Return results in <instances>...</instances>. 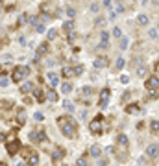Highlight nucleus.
Returning a JSON list of instances; mask_svg holds the SVG:
<instances>
[{"instance_id": "2eb2a0df", "label": "nucleus", "mask_w": 159, "mask_h": 166, "mask_svg": "<svg viewBox=\"0 0 159 166\" xmlns=\"http://www.w3.org/2000/svg\"><path fill=\"white\" fill-rule=\"evenodd\" d=\"M46 80H48L50 87L54 89V87H57V83H59V76H57V74H54V72H48V74H46Z\"/></svg>"}, {"instance_id": "c85d7f7f", "label": "nucleus", "mask_w": 159, "mask_h": 166, "mask_svg": "<svg viewBox=\"0 0 159 166\" xmlns=\"http://www.w3.org/2000/svg\"><path fill=\"white\" fill-rule=\"evenodd\" d=\"M34 28H35V31H37V33H43V31L46 30V28H45V22H39V20L34 24Z\"/></svg>"}, {"instance_id": "f8f14e48", "label": "nucleus", "mask_w": 159, "mask_h": 166, "mask_svg": "<svg viewBox=\"0 0 159 166\" xmlns=\"http://www.w3.org/2000/svg\"><path fill=\"white\" fill-rule=\"evenodd\" d=\"M107 46H109V33L105 31V30H102L100 31V48L105 50Z\"/></svg>"}, {"instance_id": "603ef678", "label": "nucleus", "mask_w": 159, "mask_h": 166, "mask_svg": "<svg viewBox=\"0 0 159 166\" xmlns=\"http://www.w3.org/2000/svg\"><path fill=\"white\" fill-rule=\"evenodd\" d=\"M148 2H150V0H143V4H148Z\"/></svg>"}, {"instance_id": "aec40b11", "label": "nucleus", "mask_w": 159, "mask_h": 166, "mask_svg": "<svg viewBox=\"0 0 159 166\" xmlns=\"http://www.w3.org/2000/svg\"><path fill=\"white\" fill-rule=\"evenodd\" d=\"M137 22H139L141 26H148V24H150V17H148L146 13H141L139 17H137Z\"/></svg>"}, {"instance_id": "9d476101", "label": "nucleus", "mask_w": 159, "mask_h": 166, "mask_svg": "<svg viewBox=\"0 0 159 166\" xmlns=\"http://www.w3.org/2000/svg\"><path fill=\"white\" fill-rule=\"evenodd\" d=\"M28 166H39V155L34 150H28Z\"/></svg>"}, {"instance_id": "f03ea898", "label": "nucleus", "mask_w": 159, "mask_h": 166, "mask_svg": "<svg viewBox=\"0 0 159 166\" xmlns=\"http://www.w3.org/2000/svg\"><path fill=\"white\" fill-rule=\"evenodd\" d=\"M28 74H30V68H28V66H22V65H19V66H15V68H13L11 80H13L15 83H20L22 80H26V77H28Z\"/></svg>"}, {"instance_id": "a211bd4d", "label": "nucleus", "mask_w": 159, "mask_h": 166, "mask_svg": "<svg viewBox=\"0 0 159 166\" xmlns=\"http://www.w3.org/2000/svg\"><path fill=\"white\" fill-rule=\"evenodd\" d=\"M34 96H35V100H37V102L41 103V102H45V92H43V89H41V87H37V89H34Z\"/></svg>"}, {"instance_id": "37998d69", "label": "nucleus", "mask_w": 159, "mask_h": 166, "mask_svg": "<svg viewBox=\"0 0 159 166\" xmlns=\"http://www.w3.org/2000/svg\"><path fill=\"white\" fill-rule=\"evenodd\" d=\"M56 37H57V31H56V30H50V31H48V41L56 39Z\"/></svg>"}, {"instance_id": "4c0bfd02", "label": "nucleus", "mask_w": 159, "mask_h": 166, "mask_svg": "<svg viewBox=\"0 0 159 166\" xmlns=\"http://www.w3.org/2000/svg\"><path fill=\"white\" fill-rule=\"evenodd\" d=\"M148 37H150V39H157V28H150V30H148Z\"/></svg>"}, {"instance_id": "de8ad7c7", "label": "nucleus", "mask_w": 159, "mask_h": 166, "mask_svg": "<svg viewBox=\"0 0 159 166\" xmlns=\"http://www.w3.org/2000/svg\"><path fill=\"white\" fill-rule=\"evenodd\" d=\"M109 19H111V20H113V19H116V13H115V9H111V11H109Z\"/></svg>"}, {"instance_id": "49530a36", "label": "nucleus", "mask_w": 159, "mask_h": 166, "mask_svg": "<svg viewBox=\"0 0 159 166\" xmlns=\"http://www.w3.org/2000/svg\"><path fill=\"white\" fill-rule=\"evenodd\" d=\"M154 70H155V76L159 77V59L155 61V66H154Z\"/></svg>"}, {"instance_id": "cd10ccee", "label": "nucleus", "mask_w": 159, "mask_h": 166, "mask_svg": "<svg viewBox=\"0 0 159 166\" xmlns=\"http://www.w3.org/2000/svg\"><path fill=\"white\" fill-rule=\"evenodd\" d=\"M72 72H74V76H81L83 72H85V68H83V65H76L72 68Z\"/></svg>"}, {"instance_id": "f704fd0d", "label": "nucleus", "mask_w": 159, "mask_h": 166, "mask_svg": "<svg viewBox=\"0 0 159 166\" xmlns=\"http://www.w3.org/2000/svg\"><path fill=\"white\" fill-rule=\"evenodd\" d=\"M89 9H91V13H100V4L98 2H93Z\"/></svg>"}, {"instance_id": "2f4dec72", "label": "nucleus", "mask_w": 159, "mask_h": 166, "mask_svg": "<svg viewBox=\"0 0 159 166\" xmlns=\"http://www.w3.org/2000/svg\"><path fill=\"white\" fill-rule=\"evenodd\" d=\"M139 109H141V107L137 105V103H131V105H128V107H126V113H137Z\"/></svg>"}, {"instance_id": "473e14b6", "label": "nucleus", "mask_w": 159, "mask_h": 166, "mask_svg": "<svg viewBox=\"0 0 159 166\" xmlns=\"http://www.w3.org/2000/svg\"><path fill=\"white\" fill-rule=\"evenodd\" d=\"M65 13H67V17L72 20L74 17H76V9H74V7H67V9H65Z\"/></svg>"}, {"instance_id": "5fc2aeb1", "label": "nucleus", "mask_w": 159, "mask_h": 166, "mask_svg": "<svg viewBox=\"0 0 159 166\" xmlns=\"http://www.w3.org/2000/svg\"><path fill=\"white\" fill-rule=\"evenodd\" d=\"M0 166H7V164H6V162H0Z\"/></svg>"}, {"instance_id": "58836bf2", "label": "nucleus", "mask_w": 159, "mask_h": 166, "mask_svg": "<svg viewBox=\"0 0 159 166\" xmlns=\"http://www.w3.org/2000/svg\"><path fill=\"white\" fill-rule=\"evenodd\" d=\"M128 42H130L128 39H126V37H122V39H120V44H119V46H120V50H126V48H128Z\"/></svg>"}, {"instance_id": "09e8293b", "label": "nucleus", "mask_w": 159, "mask_h": 166, "mask_svg": "<svg viewBox=\"0 0 159 166\" xmlns=\"http://www.w3.org/2000/svg\"><path fill=\"white\" fill-rule=\"evenodd\" d=\"M120 81L122 83H128V76H120Z\"/></svg>"}, {"instance_id": "8fccbe9b", "label": "nucleus", "mask_w": 159, "mask_h": 166, "mask_svg": "<svg viewBox=\"0 0 159 166\" xmlns=\"http://www.w3.org/2000/svg\"><path fill=\"white\" fill-rule=\"evenodd\" d=\"M102 4H104L105 7H109V6H111V0H104V2H102Z\"/></svg>"}, {"instance_id": "c756f323", "label": "nucleus", "mask_w": 159, "mask_h": 166, "mask_svg": "<svg viewBox=\"0 0 159 166\" xmlns=\"http://www.w3.org/2000/svg\"><path fill=\"white\" fill-rule=\"evenodd\" d=\"M17 120H19V124H24V122H26V113H24V109H20V111H19Z\"/></svg>"}, {"instance_id": "b1692460", "label": "nucleus", "mask_w": 159, "mask_h": 166, "mask_svg": "<svg viewBox=\"0 0 159 166\" xmlns=\"http://www.w3.org/2000/svg\"><path fill=\"white\" fill-rule=\"evenodd\" d=\"M9 83V76L6 72H0V87H6Z\"/></svg>"}, {"instance_id": "5701e85b", "label": "nucleus", "mask_w": 159, "mask_h": 166, "mask_svg": "<svg viewBox=\"0 0 159 166\" xmlns=\"http://www.w3.org/2000/svg\"><path fill=\"white\" fill-rule=\"evenodd\" d=\"M124 65H126V59H124V57H116V61H115V70H122Z\"/></svg>"}, {"instance_id": "20e7f679", "label": "nucleus", "mask_w": 159, "mask_h": 166, "mask_svg": "<svg viewBox=\"0 0 159 166\" xmlns=\"http://www.w3.org/2000/svg\"><path fill=\"white\" fill-rule=\"evenodd\" d=\"M89 129H91V133H94V135H96V133H100L102 129H104V120H102V115H98L96 118H94L91 124H89Z\"/></svg>"}, {"instance_id": "72a5a7b5", "label": "nucleus", "mask_w": 159, "mask_h": 166, "mask_svg": "<svg viewBox=\"0 0 159 166\" xmlns=\"http://www.w3.org/2000/svg\"><path fill=\"white\" fill-rule=\"evenodd\" d=\"M146 72H148V68H146L144 65H143V66H139V68H137V76H139V77H144V76H146Z\"/></svg>"}, {"instance_id": "423d86ee", "label": "nucleus", "mask_w": 159, "mask_h": 166, "mask_svg": "<svg viewBox=\"0 0 159 166\" xmlns=\"http://www.w3.org/2000/svg\"><path fill=\"white\" fill-rule=\"evenodd\" d=\"M109 96H111V89L109 87H104L102 91H100V107H107L109 103Z\"/></svg>"}, {"instance_id": "7ed1b4c3", "label": "nucleus", "mask_w": 159, "mask_h": 166, "mask_svg": "<svg viewBox=\"0 0 159 166\" xmlns=\"http://www.w3.org/2000/svg\"><path fill=\"white\" fill-rule=\"evenodd\" d=\"M144 87H146V91H150V92H159V77L157 76H148L146 81H144Z\"/></svg>"}, {"instance_id": "39448f33", "label": "nucleus", "mask_w": 159, "mask_h": 166, "mask_svg": "<svg viewBox=\"0 0 159 166\" xmlns=\"http://www.w3.org/2000/svg\"><path fill=\"white\" fill-rule=\"evenodd\" d=\"M30 140L31 142H46V133L43 129H34V131H30Z\"/></svg>"}, {"instance_id": "a19ab883", "label": "nucleus", "mask_w": 159, "mask_h": 166, "mask_svg": "<svg viewBox=\"0 0 159 166\" xmlns=\"http://www.w3.org/2000/svg\"><path fill=\"white\" fill-rule=\"evenodd\" d=\"M81 94H83V96H91V94H93V89H91V87H83V89H81Z\"/></svg>"}, {"instance_id": "ddd939ff", "label": "nucleus", "mask_w": 159, "mask_h": 166, "mask_svg": "<svg viewBox=\"0 0 159 166\" xmlns=\"http://www.w3.org/2000/svg\"><path fill=\"white\" fill-rule=\"evenodd\" d=\"M65 153H67V151L63 150L61 146H56L54 151H52V161H61L63 157H65Z\"/></svg>"}, {"instance_id": "79ce46f5", "label": "nucleus", "mask_w": 159, "mask_h": 166, "mask_svg": "<svg viewBox=\"0 0 159 166\" xmlns=\"http://www.w3.org/2000/svg\"><path fill=\"white\" fill-rule=\"evenodd\" d=\"M63 107H65L69 113H72V111H74V103H69V102H63Z\"/></svg>"}, {"instance_id": "6ab92c4d", "label": "nucleus", "mask_w": 159, "mask_h": 166, "mask_svg": "<svg viewBox=\"0 0 159 166\" xmlns=\"http://www.w3.org/2000/svg\"><path fill=\"white\" fill-rule=\"evenodd\" d=\"M31 91H34V83H31V81H24L22 87H20V92H22V94H28Z\"/></svg>"}, {"instance_id": "4be33fe9", "label": "nucleus", "mask_w": 159, "mask_h": 166, "mask_svg": "<svg viewBox=\"0 0 159 166\" xmlns=\"http://www.w3.org/2000/svg\"><path fill=\"white\" fill-rule=\"evenodd\" d=\"M45 98L48 100V102H57V92L54 91V89H50V91L45 94Z\"/></svg>"}, {"instance_id": "bb28decb", "label": "nucleus", "mask_w": 159, "mask_h": 166, "mask_svg": "<svg viewBox=\"0 0 159 166\" xmlns=\"http://www.w3.org/2000/svg\"><path fill=\"white\" fill-rule=\"evenodd\" d=\"M63 30H65L67 33H70V31H74V22L72 20H67L65 24H63Z\"/></svg>"}, {"instance_id": "864d4df0", "label": "nucleus", "mask_w": 159, "mask_h": 166, "mask_svg": "<svg viewBox=\"0 0 159 166\" xmlns=\"http://www.w3.org/2000/svg\"><path fill=\"white\" fill-rule=\"evenodd\" d=\"M17 166H24V162H19V164H17Z\"/></svg>"}, {"instance_id": "9b49d317", "label": "nucleus", "mask_w": 159, "mask_h": 166, "mask_svg": "<svg viewBox=\"0 0 159 166\" xmlns=\"http://www.w3.org/2000/svg\"><path fill=\"white\" fill-rule=\"evenodd\" d=\"M6 150H7V153H9V155H15V153L20 150V142H19L17 138H15V140H11V142H7V148H6Z\"/></svg>"}, {"instance_id": "dca6fc26", "label": "nucleus", "mask_w": 159, "mask_h": 166, "mask_svg": "<svg viewBox=\"0 0 159 166\" xmlns=\"http://www.w3.org/2000/svg\"><path fill=\"white\" fill-rule=\"evenodd\" d=\"M89 153H91V157L98 159L100 155H102V148L98 146V144H93V146H91V150H89Z\"/></svg>"}, {"instance_id": "c9c22d12", "label": "nucleus", "mask_w": 159, "mask_h": 166, "mask_svg": "<svg viewBox=\"0 0 159 166\" xmlns=\"http://www.w3.org/2000/svg\"><path fill=\"white\" fill-rule=\"evenodd\" d=\"M26 22H28V17H26V13H24V15H20V17H19V20H17V26L20 28L22 24H26Z\"/></svg>"}, {"instance_id": "ea45409f", "label": "nucleus", "mask_w": 159, "mask_h": 166, "mask_svg": "<svg viewBox=\"0 0 159 166\" xmlns=\"http://www.w3.org/2000/svg\"><path fill=\"white\" fill-rule=\"evenodd\" d=\"M76 164H78V166H87L89 162H87V159H85V155H81V157L78 159V162H76Z\"/></svg>"}, {"instance_id": "f3484780", "label": "nucleus", "mask_w": 159, "mask_h": 166, "mask_svg": "<svg viewBox=\"0 0 159 166\" xmlns=\"http://www.w3.org/2000/svg\"><path fill=\"white\" fill-rule=\"evenodd\" d=\"M48 50H50V44H48V42H43V44L37 48V57H43V55H46Z\"/></svg>"}, {"instance_id": "6e6d98bb", "label": "nucleus", "mask_w": 159, "mask_h": 166, "mask_svg": "<svg viewBox=\"0 0 159 166\" xmlns=\"http://www.w3.org/2000/svg\"><path fill=\"white\" fill-rule=\"evenodd\" d=\"M115 2H119V4H122V0H115Z\"/></svg>"}, {"instance_id": "4468645a", "label": "nucleus", "mask_w": 159, "mask_h": 166, "mask_svg": "<svg viewBox=\"0 0 159 166\" xmlns=\"http://www.w3.org/2000/svg\"><path fill=\"white\" fill-rule=\"evenodd\" d=\"M116 146H119V148H124V150H128V146H130V140H128V137L120 133V135L116 137Z\"/></svg>"}, {"instance_id": "4d7b16f0", "label": "nucleus", "mask_w": 159, "mask_h": 166, "mask_svg": "<svg viewBox=\"0 0 159 166\" xmlns=\"http://www.w3.org/2000/svg\"><path fill=\"white\" fill-rule=\"evenodd\" d=\"M157 31H159V22H157Z\"/></svg>"}, {"instance_id": "1a4fd4ad", "label": "nucleus", "mask_w": 159, "mask_h": 166, "mask_svg": "<svg viewBox=\"0 0 159 166\" xmlns=\"http://www.w3.org/2000/svg\"><path fill=\"white\" fill-rule=\"evenodd\" d=\"M157 155H159V146H157V144H148V146H146V157L157 159Z\"/></svg>"}, {"instance_id": "a878e982", "label": "nucleus", "mask_w": 159, "mask_h": 166, "mask_svg": "<svg viewBox=\"0 0 159 166\" xmlns=\"http://www.w3.org/2000/svg\"><path fill=\"white\" fill-rule=\"evenodd\" d=\"M94 24H96V28H105V24H107V20H105L104 17H96V22H94Z\"/></svg>"}, {"instance_id": "7c9ffc66", "label": "nucleus", "mask_w": 159, "mask_h": 166, "mask_svg": "<svg viewBox=\"0 0 159 166\" xmlns=\"http://www.w3.org/2000/svg\"><path fill=\"white\" fill-rule=\"evenodd\" d=\"M61 76H63V77H72L74 72H72L70 66H65V68H63V72H61Z\"/></svg>"}, {"instance_id": "f257e3e1", "label": "nucleus", "mask_w": 159, "mask_h": 166, "mask_svg": "<svg viewBox=\"0 0 159 166\" xmlns=\"http://www.w3.org/2000/svg\"><path fill=\"white\" fill-rule=\"evenodd\" d=\"M57 126L63 133V137H67V138H76L78 137V126H76V122H74V118L70 116H59L57 118Z\"/></svg>"}, {"instance_id": "13d9d810", "label": "nucleus", "mask_w": 159, "mask_h": 166, "mask_svg": "<svg viewBox=\"0 0 159 166\" xmlns=\"http://www.w3.org/2000/svg\"><path fill=\"white\" fill-rule=\"evenodd\" d=\"M0 4H2V0H0Z\"/></svg>"}, {"instance_id": "0eeeda50", "label": "nucleus", "mask_w": 159, "mask_h": 166, "mask_svg": "<svg viewBox=\"0 0 159 166\" xmlns=\"http://www.w3.org/2000/svg\"><path fill=\"white\" fill-rule=\"evenodd\" d=\"M54 9H56V6H54V0H46V2H43L39 6V11L43 15H48V13H54Z\"/></svg>"}, {"instance_id": "412c9836", "label": "nucleus", "mask_w": 159, "mask_h": 166, "mask_svg": "<svg viewBox=\"0 0 159 166\" xmlns=\"http://www.w3.org/2000/svg\"><path fill=\"white\" fill-rule=\"evenodd\" d=\"M150 133L152 135H159V120H152L150 122Z\"/></svg>"}, {"instance_id": "e433bc0d", "label": "nucleus", "mask_w": 159, "mask_h": 166, "mask_svg": "<svg viewBox=\"0 0 159 166\" xmlns=\"http://www.w3.org/2000/svg\"><path fill=\"white\" fill-rule=\"evenodd\" d=\"M113 37L115 39H122V30L120 28H113Z\"/></svg>"}, {"instance_id": "393cba45", "label": "nucleus", "mask_w": 159, "mask_h": 166, "mask_svg": "<svg viewBox=\"0 0 159 166\" xmlns=\"http://www.w3.org/2000/svg\"><path fill=\"white\" fill-rule=\"evenodd\" d=\"M70 91H72V85H70V81L61 83V92H63V94H69Z\"/></svg>"}, {"instance_id": "a18cd8bd", "label": "nucleus", "mask_w": 159, "mask_h": 166, "mask_svg": "<svg viewBox=\"0 0 159 166\" xmlns=\"http://www.w3.org/2000/svg\"><path fill=\"white\" fill-rule=\"evenodd\" d=\"M67 39H69V41H74V39H76V33H74V31L67 33Z\"/></svg>"}, {"instance_id": "6e6552de", "label": "nucleus", "mask_w": 159, "mask_h": 166, "mask_svg": "<svg viewBox=\"0 0 159 166\" xmlns=\"http://www.w3.org/2000/svg\"><path fill=\"white\" fill-rule=\"evenodd\" d=\"M105 66H109V57L107 55H98L94 59V68H105Z\"/></svg>"}, {"instance_id": "3c124183", "label": "nucleus", "mask_w": 159, "mask_h": 166, "mask_svg": "<svg viewBox=\"0 0 159 166\" xmlns=\"http://www.w3.org/2000/svg\"><path fill=\"white\" fill-rule=\"evenodd\" d=\"M100 166H107V161H105V159H100Z\"/></svg>"}, {"instance_id": "c03bdc74", "label": "nucleus", "mask_w": 159, "mask_h": 166, "mask_svg": "<svg viewBox=\"0 0 159 166\" xmlns=\"http://www.w3.org/2000/svg\"><path fill=\"white\" fill-rule=\"evenodd\" d=\"M34 118H35L37 122H43V120H45V116H43V113H35V115H34Z\"/></svg>"}]
</instances>
